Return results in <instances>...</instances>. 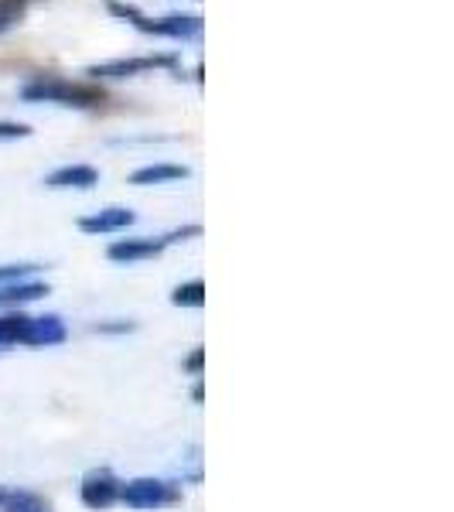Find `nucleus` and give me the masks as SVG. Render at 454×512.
<instances>
[{"instance_id":"6e6552de","label":"nucleus","mask_w":454,"mask_h":512,"mask_svg":"<svg viewBox=\"0 0 454 512\" xmlns=\"http://www.w3.org/2000/svg\"><path fill=\"white\" fill-rule=\"evenodd\" d=\"M134 212L130 209H103V212H93V216L79 219V229L89 236H103V233H120V229L134 226Z\"/></svg>"},{"instance_id":"9d476101","label":"nucleus","mask_w":454,"mask_h":512,"mask_svg":"<svg viewBox=\"0 0 454 512\" xmlns=\"http://www.w3.org/2000/svg\"><path fill=\"white\" fill-rule=\"evenodd\" d=\"M48 294V284H35V280H18V284L0 287V308H21L28 301H38V297Z\"/></svg>"},{"instance_id":"423d86ee","label":"nucleus","mask_w":454,"mask_h":512,"mask_svg":"<svg viewBox=\"0 0 454 512\" xmlns=\"http://www.w3.org/2000/svg\"><path fill=\"white\" fill-rule=\"evenodd\" d=\"M120 478L110 472V468H99V472H89L82 478V502L89 509H110L113 502L120 499Z\"/></svg>"},{"instance_id":"39448f33","label":"nucleus","mask_w":454,"mask_h":512,"mask_svg":"<svg viewBox=\"0 0 454 512\" xmlns=\"http://www.w3.org/2000/svg\"><path fill=\"white\" fill-rule=\"evenodd\" d=\"M178 59L175 55H137V59H113V62H99L89 65L86 76L93 79H134L154 69H175Z\"/></svg>"},{"instance_id":"0eeeda50","label":"nucleus","mask_w":454,"mask_h":512,"mask_svg":"<svg viewBox=\"0 0 454 512\" xmlns=\"http://www.w3.org/2000/svg\"><path fill=\"white\" fill-rule=\"evenodd\" d=\"M65 325L59 315H45V318H28L21 332V345L28 349H48V345H62L65 342Z\"/></svg>"},{"instance_id":"aec40b11","label":"nucleus","mask_w":454,"mask_h":512,"mask_svg":"<svg viewBox=\"0 0 454 512\" xmlns=\"http://www.w3.org/2000/svg\"><path fill=\"white\" fill-rule=\"evenodd\" d=\"M7 495H11V492H0V506H7Z\"/></svg>"},{"instance_id":"2eb2a0df","label":"nucleus","mask_w":454,"mask_h":512,"mask_svg":"<svg viewBox=\"0 0 454 512\" xmlns=\"http://www.w3.org/2000/svg\"><path fill=\"white\" fill-rule=\"evenodd\" d=\"M7 512H52L38 495H28V492H11L7 495Z\"/></svg>"},{"instance_id":"1a4fd4ad","label":"nucleus","mask_w":454,"mask_h":512,"mask_svg":"<svg viewBox=\"0 0 454 512\" xmlns=\"http://www.w3.org/2000/svg\"><path fill=\"white\" fill-rule=\"evenodd\" d=\"M93 185H99V171L89 168V164H65V168L52 171L45 178V188H55V192H62V188H93Z\"/></svg>"},{"instance_id":"f257e3e1","label":"nucleus","mask_w":454,"mask_h":512,"mask_svg":"<svg viewBox=\"0 0 454 512\" xmlns=\"http://www.w3.org/2000/svg\"><path fill=\"white\" fill-rule=\"evenodd\" d=\"M21 99H28V103H59L72 106V110H96V106L106 103V89L99 82L38 76L21 86Z\"/></svg>"},{"instance_id":"a211bd4d","label":"nucleus","mask_w":454,"mask_h":512,"mask_svg":"<svg viewBox=\"0 0 454 512\" xmlns=\"http://www.w3.org/2000/svg\"><path fill=\"white\" fill-rule=\"evenodd\" d=\"M202 362H205V352H202V349H195V352L185 359V369H188V373H202Z\"/></svg>"},{"instance_id":"f8f14e48","label":"nucleus","mask_w":454,"mask_h":512,"mask_svg":"<svg viewBox=\"0 0 454 512\" xmlns=\"http://www.w3.org/2000/svg\"><path fill=\"white\" fill-rule=\"evenodd\" d=\"M24 325H28V315H21V311H14V315L0 318V352L11 349V345H21Z\"/></svg>"},{"instance_id":"6ab92c4d","label":"nucleus","mask_w":454,"mask_h":512,"mask_svg":"<svg viewBox=\"0 0 454 512\" xmlns=\"http://www.w3.org/2000/svg\"><path fill=\"white\" fill-rule=\"evenodd\" d=\"M96 332H134V325H96Z\"/></svg>"},{"instance_id":"20e7f679","label":"nucleus","mask_w":454,"mask_h":512,"mask_svg":"<svg viewBox=\"0 0 454 512\" xmlns=\"http://www.w3.org/2000/svg\"><path fill=\"white\" fill-rule=\"evenodd\" d=\"M120 499L130 509H161V506H178L181 489L164 478H134V482L120 485Z\"/></svg>"},{"instance_id":"dca6fc26","label":"nucleus","mask_w":454,"mask_h":512,"mask_svg":"<svg viewBox=\"0 0 454 512\" xmlns=\"http://www.w3.org/2000/svg\"><path fill=\"white\" fill-rule=\"evenodd\" d=\"M35 270H38V263H4V267H0V287L18 284V280L31 277Z\"/></svg>"},{"instance_id":"4468645a","label":"nucleus","mask_w":454,"mask_h":512,"mask_svg":"<svg viewBox=\"0 0 454 512\" xmlns=\"http://www.w3.org/2000/svg\"><path fill=\"white\" fill-rule=\"evenodd\" d=\"M24 14H28V0H0V35L21 24Z\"/></svg>"},{"instance_id":"9b49d317","label":"nucleus","mask_w":454,"mask_h":512,"mask_svg":"<svg viewBox=\"0 0 454 512\" xmlns=\"http://www.w3.org/2000/svg\"><path fill=\"white\" fill-rule=\"evenodd\" d=\"M188 178L185 164H147L130 175V185H164V181H181Z\"/></svg>"},{"instance_id":"f03ea898","label":"nucleus","mask_w":454,"mask_h":512,"mask_svg":"<svg viewBox=\"0 0 454 512\" xmlns=\"http://www.w3.org/2000/svg\"><path fill=\"white\" fill-rule=\"evenodd\" d=\"M106 11L113 14V18H123L127 24H134L137 31H144V35H158V38H171V41H195L202 38V18H195V14H171V18H144V14L137 11V7L130 4H120V0H110L106 4Z\"/></svg>"},{"instance_id":"ddd939ff","label":"nucleus","mask_w":454,"mask_h":512,"mask_svg":"<svg viewBox=\"0 0 454 512\" xmlns=\"http://www.w3.org/2000/svg\"><path fill=\"white\" fill-rule=\"evenodd\" d=\"M171 304H178V308H202V304H205V284H202V280H188V284L175 287Z\"/></svg>"},{"instance_id":"f3484780","label":"nucleus","mask_w":454,"mask_h":512,"mask_svg":"<svg viewBox=\"0 0 454 512\" xmlns=\"http://www.w3.org/2000/svg\"><path fill=\"white\" fill-rule=\"evenodd\" d=\"M31 137V127L24 123H0V140H24Z\"/></svg>"},{"instance_id":"7ed1b4c3","label":"nucleus","mask_w":454,"mask_h":512,"mask_svg":"<svg viewBox=\"0 0 454 512\" xmlns=\"http://www.w3.org/2000/svg\"><path fill=\"white\" fill-rule=\"evenodd\" d=\"M188 236H202V226H185V229H175V233H168V236L117 239V243H110V250H106V256H110V260H117V263L154 260V256H161L171 243H178V239H188Z\"/></svg>"}]
</instances>
